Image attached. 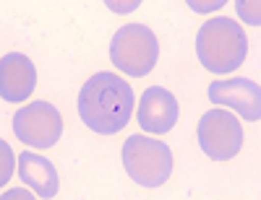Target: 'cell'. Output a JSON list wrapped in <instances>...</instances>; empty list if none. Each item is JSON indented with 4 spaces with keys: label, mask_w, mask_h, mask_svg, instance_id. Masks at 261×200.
<instances>
[{
    "label": "cell",
    "mask_w": 261,
    "mask_h": 200,
    "mask_svg": "<svg viewBox=\"0 0 261 200\" xmlns=\"http://www.w3.org/2000/svg\"><path fill=\"white\" fill-rule=\"evenodd\" d=\"M196 138H199L201 151L212 161H230V159L238 156V151L243 148V127L232 112L209 109V112L199 120Z\"/></svg>",
    "instance_id": "obj_5"
},
{
    "label": "cell",
    "mask_w": 261,
    "mask_h": 200,
    "mask_svg": "<svg viewBox=\"0 0 261 200\" xmlns=\"http://www.w3.org/2000/svg\"><path fill=\"white\" fill-rule=\"evenodd\" d=\"M209 99L214 104H222L235 109L248 122L261 120V88L251 78H230V81H212Z\"/></svg>",
    "instance_id": "obj_7"
},
{
    "label": "cell",
    "mask_w": 261,
    "mask_h": 200,
    "mask_svg": "<svg viewBox=\"0 0 261 200\" xmlns=\"http://www.w3.org/2000/svg\"><path fill=\"white\" fill-rule=\"evenodd\" d=\"M123 166L141 187H160L172 174V151L149 136H130L123 143Z\"/></svg>",
    "instance_id": "obj_4"
},
{
    "label": "cell",
    "mask_w": 261,
    "mask_h": 200,
    "mask_svg": "<svg viewBox=\"0 0 261 200\" xmlns=\"http://www.w3.org/2000/svg\"><path fill=\"white\" fill-rule=\"evenodd\" d=\"M34 86L37 68L27 55L8 52L0 57V96H3V102H27Z\"/></svg>",
    "instance_id": "obj_9"
},
{
    "label": "cell",
    "mask_w": 261,
    "mask_h": 200,
    "mask_svg": "<svg viewBox=\"0 0 261 200\" xmlns=\"http://www.w3.org/2000/svg\"><path fill=\"white\" fill-rule=\"evenodd\" d=\"M13 132L32 148H50L63 136V117L50 102H32L13 115Z\"/></svg>",
    "instance_id": "obj_6"
},
{
    "label": "cell",
    "mask_w": 261,
    "mask_h": 200,
    "mask_svg": "<svg viewBox=\"0 0 261 200\" xmlns=\"http://www.w3.org/2000/svg\"><path fill=\"white\" fill-rule=\"evenodd\" d=\"M18 174L39 197H55L60 187V177L53 161L32 151H24L18 156Z\"/></svg>",
    "instance_id": "obj_10"
},
{
    "label": "cell",
    "mask_w": 261,
    "mask_h": 200,
    "mask_svg": "<svg viewBox=\"0 0 261 200\" xmlns=\"http://www.w3.org/2000/svg\"><path fill=\"white\" fill-rule=\"evenodd\" d=\"M160 57V42L149 26L144 24H125L115 31L110 42V60L118 71L130 78H141L151 73Z\"/></svg>",
    "instance_id": "obj_3"
},
{
    "label": "cell",
    "mask_w": 261,
    "mask_h": 200,
    "mask_svg": "<svg viewBox=\"0 0 261 200\" xmlns=\"http://www.w3.org/2000/svg\"><path fill=\"white\" fill-rule=\"evenodd\" d=\"M248 39L235 18H209L196 34V57L212 73H232L243 65Z\"/></svg>",
    "instance_id": "obj_2"
},
{
    "label": "cell",
    "mask_w": 261,
    "mask_h": 200,
    "mask_svg": "<svg viewBox=\"0 0 261 200\" xmlns=\"http://www.w3.org/2000/svg\"><path fill=\"white\" fill-rule=\"evenodd\" d=\"M0 151H3V174H0V182H8V177H11V161H13V153L11 148L6 146V141H0Z\"/></svg>",
    "instance_id": "obj_12"
},
{
    "label": "cell",
    "mask_w": 261,
    "mask_h": 200,
    "mask_svg": "<svg viewBox=\"0 0 261 200\" xmlns=\"http://www.w3.org/2000/svg\"><path fill=\"white\" fill-rule=\"evenodd\" d=\"M130 109H134V88L120 76L94 73L81 86L79 117L86 127L99 136L120 132L130 120Z\"/></svg>",
    "instance_id": "obj_1"
},
{
    "label": "cell",
    "mask_w": 261,
    "mask_h": 200,
    "mask_svg": "<svg viewBox=\"0 0 261 200\" xmlns=\"http://www.w3.org/2000/svg\"><path fill=\"white\" fill-rule=\"evenodd\" d=\"M238 11L243 13V18L248 21V24L258 26L261 18H258V3H238Z\"/></svg>",
    "instance_id": "obj_11"
},
{
    "label": "cell",
    "mask_w": 261,
    "mask_h": 200,
    "mask_svg": "<svg viewBox=\"0 0 261 200\" xmlns=\"http://www.w3.org/2000/svg\"><path fill=\"white\" fill-rule=\"evenodd\" d=\"M139 125L144 132L151 136H165L175 127L178 122V99L172 96V91L162 86H151L144 91L141 102H139Z\"/></svg>",
    "instance_id": "obj_8"
}]
</instances>
